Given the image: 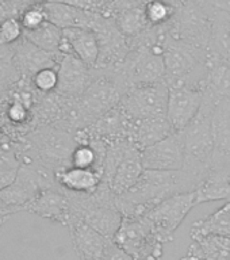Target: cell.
<instances>
[{
	"instance_id": "35",
	"label": "cell",
	"mask_w": 230,
	"mask_h": 260,
	"mask_svg": "<svg viewBox=\"0 0 230 260\" xmlns=\"http://www.w3.org/2000/svg\"><path fill=\"white\" fill-rule=\"evenodd\" d=\"M148 0H111L109 6L106 7L103 15L113 18L119 12L126 11V10H132V8L144 7Z\"/></svg>"
},
{
	"instance_id": "11",
	"label": "cell",
	"mask_w": 230,
	"mask_h": 260,
	"mask_svg": "<svg viewBox=\"0 0 230 260\" xmlns=\"http://www.w3.org/2000/svg\"><path fill=\"white\" fill-rule=\"evenodd\" d=\"M92 31L99 45V57L95 68H110L121 64L129 53L130 45L113 18L99 14L92 26Z\"/></svg>"
},
{
	"instance_id": "23",
	"label": "cell",
	"mask_w": 230,
	"mask_h": 260,
	"mask_svg": "<svg viewBox=\"0 0 230 260\" xmlns=\"http://www.w3.org/2000/svg\"><path fill=\"white\" fill-rule=\"evenodd\" d=\"M54 182L65 191L75 194H92L102 182V175L92 168L65 166L54 171Z\"/></svg>"
},
{
	"instance_id": "9",
	"label": "cell",
	"mask_w": 230,
	"mask_h": 260,
	"mask_svg": "<svg viewBox=\"0 0 230 260\" xmlns=\"http://www.w3.org/2000/svg\"><path fill=\"white\" fill-rule=\"evenodd\" d=\"M168 87L164 81L154 84L134 85L118 102V107L130 119H144L166 115Z\"/></svg>"
},
{
	"instance_id": "6",
	"label": "cell",
	"mask_w": 230,
	"mask_h": 260,
	"mask_svg": "<svg viewBox=\"0 0 230 260\" xmlns=\"http://www.w3.org/2000/svg\"><path fill=\"white\" fill-rule=\"evenodd\" d=\"M113 241L123 249L132 260H160L162 245L148 219L141 217H123Z\"/></svg>"
},
{
	"instance_id": "44",
	"label": "cell",
	"mask_w": 230,
	"mask_h": 260,
	"mask_svg": "<svg viewBox=\"0 0 230 260\" xmlns=\"http://www.w3.org/2000/svg\"><path fill=\"white\" fill-rule=\"evenodd\" d=\"M229 37H230V30H229Z\"/></svg>"
},
{
	"instance_id": "18",
	"label": "cell",
	"mask_w": 230,
	"mask_h": 260,
	"mask_svg": "<svg viewBox=\"0 0 230 260\" xmlns=\"http://www.w3.org/2000/svg\"><path fill=\"white\" fill-rule=\"evenodd\" d=\"M58 52L61 54H73L85 65L95 68L99 57L96 36L89 28H64Z\"/></svg>"
},
{
	"instance_id": "34",
	"label": "cell",
	"mask_w": 230,
	"mask_h": 260,
	"mask_svg": "<svg viewBox=\"0 0 230 260\" xmlns=\"http://www.w3.org/2000/svg\"><path fill=\"white\" fill-rule=\"evenodd\" d=\"M6 115L14 125H23L30 118V110H28L27 106L24 105L23 101L15 98L11 102V105L7 107Z\"/></svg>"
},
{
	"instance_id": "24",
	"label": "cell",
	"mask_w": 230,
	"mask_h": 260,
	"mask_svg": "<svg viewBox=\"0 0 230 260\" xmlns=\"http://www.w3.org/2000/svg\"><path fill=\"white\" fill-rule=\"evenodd\" d=\"M174 132L166 115L161 117H150L144 119H132L127 140L136 148L142 150L146 146L153 145L154 142L160 141L168 134Z\"/></svg>"
},
{
	"instance_id": "28",
	"label": "cell",
	"mask_w": 230,
	"mask_h": 260,
	"mask_svg": "<svg viewBox=\"0 0 230 260\" xmlns=\"http://www.w3.org/2000/svg\"><path fill=\"white\" fill-rule=\"evenodd\" d=\"M23 37L37 48L49 53H60V45L62 41V30L56 24L45 22L40 27L31 31H23Z\"/></svg>"
},
{
	"instance_id": "7",
	"label": "cell",
	"mask_w": 230,
	"mask_h": 260,
	"mask_svg": "<svg viewBox=\"0 0 230 260\" xmlns=\"http://www.w3.org/2000/svg\"><path fill=\"white\" fill-rule=\"evenodd\" d=\"M195 205L194 191L171 195L144 214L162 244L171 243L174 235ZM141 217V215H140Z\"/></svg>"
},
{
	"instance_id": "41",
	"label": "cell",
	"mask_w": 230,
	"mask_h": 260,
	"mask_svg": "<svg viewBox=\"0 0 230 260\" xmlns=\"http://www.w3.org/2000/svg\"><path fill=\"white\" fill-rule=\"evenodd\" d=\"M171 4H174L175 7H178V6H180V4L186 3V2H190V0H168Z\"/></svg>"
},
{
	"instance_id": "2",
	"label": "cell",
	"mask_w": 230,
	"mask_h": 260,
	"mask_svg": "<svg viewBox=\"0 0 230 260\" xmlns=\"http://www.w3.org/2000/svg\"><path fill=\"white\" fill-rule=\"evenodd\" d=\"M161 45L167 87L192 85L202 89L207 73L206 50L175 40L167 34L166 28Z\"/></svg>"
},
{
	"instance_id": "27",
	"label": "cell",
	"mask_w": 230,
	"mask_h": 260,
	"mask_svg": "<svg viewBox=\"0 0 230 260\" xmlns=\"http://www.w3.org/2000/svg\"><path fill=\"white\" fill-rule=\"evenodd\" d=\"M205 235L223 236L230 239V199L206 218L194 222L191 228V239Z\"/></svg>"
},
{
	"instance_id": "22",
	"label": "cell",
	"mask_w": 230,
	"mask_h": 260,
	"mask_svg": "<svg viewBox=\"0 0 230 260\" xmlns=\"http://www.w3.org/2000/svg\"><path fill=\"white\" fill-rule=\"evenodd\" d=\"M142 171L144 167L141 162V150L132 144L117 168L114 170L109 182L103 184L109 187L114 195L123 194L137 183Z\"/></svg>"
},
{
	"instance_id": "8",
	"label": "cell",
	"mask_w": 230,
	"mask_h": 260,
	"mask_svg": "<svg viewBox=\"0 0 230 260\" xmlns=\"http://www.w3.org/2000/svg\"><path fill=\"white\" fill-rule=\"evenodd\" d=\"M32 148L41 164L53 172L69 161L73 148L76 146L75 133L65 126H45L32 133Z\"/></svg>"
},
{
	"instance_id": "13",
	"label": "cell",
	"mask_w": 230,
	"mask_h": 260,
	"mask_svg": "<svg viewBox=\"0 0 230 260\" xmlns=\"http://www.w3.org/2000/svg\"><path fill=\"white\" fill-rule=\"evenodd\" d=\"M202 89L192 85L168 87L166 118L174 132H180L190 123L202 103Z\"/></svg>"
},
{
	"instance_id": "5",
	"label": "cell",
	"mask_w": 230,
	"mask_h": 260,
	"mask_svg": "<svg viewBox=\"0 0 230 260\" xmlns=\"http://www.w3.org/2000/svg\"><path fill=\"white\" fill-rule=\"evenodd\" d=\"M215 12L217 10L206 0H190L175 7L174 16L164 24V28L175 40L206 50Z\"/></svg>"
},
{
	"instance_id": "3",
	"label": "cell",
	"mask_w": 230,
	"mask_h": 260,
	"mask_svg": "<svg viewBox=\"0 0 230 260\" xmlns=\"http://www.w3.org/2000/svg\"><path fill=\"white\" fill-rule=\"evenodd\" d=\"M68 195L71 202L69 223L81 221L102 236L114 239L123 215L117 207L115 195L109 187L101 183L92 194H75L68 191Z\"/></svg>"
},
{
	"instance_id": "1",
	"label": "cell",
	"mask_w": 230,
	"mask_h": 260,
	"mask_svg": "<svg viewBox=\"0 0 230 260\" xmlns=\"http://www.w3.org/2000/svg\"><path fill=\"white\" fill-rule=\"evenodd\" d=\"M199 182L196 176L184 170H144L130 190L115 195V203L123 217L134 218L144 215L154 205L171 195L194 191Z\"/></svg>"
},
{
	"instance_id": "15",
	"label": "cell",
	"mask_w": 230,
	"mask_h": 260,
	"mask_svg": "<svg viewBox=\"0 0 230 260\" xmlns=\"http://www.w3.org/2000/svg\"><path fill=\"white\" fill-rule=\"evenodd\" d=\"M24 210L67 226L71 221L68 191L60 186L45 187L24 206Z\"/></svg>"
},
{
	"instance_id": "12",
	"label": "cell",
	"mask_w": 230,
	"mask_h": 260,
	"mask_svg": "<svg viewBox=\"0 0 230 260\" xmlns=\"http://www.w3.org/2000/svg\"><path fill=\"white\" fill-rule=\"evenodd\" d=\"M144 170L178 171L184 164V137L183 130L172 132L153 145L141 150Z\"/></svg>"
},
{
	"instance_id": "39",
	"label": "cell",
	"mask_w": 230,
	"mask_h": 260,
	"mask_svg": "<svg viewBox=\"0 0 230 260\" xmlns=\"http://www.w3.org/2000/svg\"><path fill=\"white\" fill-rule=\"evenodd\" d=\"M14 213H18V210L14 209V207L7 206V205L2 201V198H0V218H8V217L14 214Z\"/></svg>"
},
{
	"instance_id": "29",
	"label": "cell",
	"mask_w": 230,
	"mask_h": 260,
	"mask_svg": "<svg viewBox=\"0 0 230 260\" xmlns=\"http://www.w3.org/2000/svg\"><path fill=\"white\" fill-rule=\"evenodd\" d=\"M114 22L117 24V27L121 30L123 36L130 40L145 31L146 28L150 27L148 20H146L144 7L132 8V10H126L122 11L117 15L113 16Z\"/></svg>"
},
{
	"instance_id": "37",
	"label": "cell",
	"mask_w": 230,
	"mask_h": 260,
	"mask_svg": "<svg viewBox=\"0 0 230 260\" xmlns=\"http://www.w3.org/2000/svg\"><path fill=\"white\" fill-rule=\"evenodd\" d=\"M103 260H132V257L111 240L107 245Z\"/></svg>"
},
{
	"instance_id": "21",
	"label": "cell",
	"mask_w": 230,
	"mask_h": 260,
	"mask_svg": "<svg viewBox=\"0 0 230 260\" xmlns=\"http://www.w3.org/2000/svg\"><path fill=\"white\" fill-rule=\"evenodd\" d=\"M195 205L229 201L230 199V164L213 167L209 170L194 190Z\"/></svg>"
},
{
	"instance_id": "4",
	"label": "cell",
	"mask_w": 230,
	"mask_h": 260,
	"mask_svg": "<svg viewBox=\"0 0 230 260\" xmlns=\"http://www.w3.org/2000/svg\"><path fill=\"white\" fill-rule=\"evenodd\" d=\"M214 103V98L207 92H203L202 103L198 113L194 119L183 129L184 164L182 170L196 176L199 180H202L211 167V157H213L211 113Z\"/></svg>"
},
{
	"instance_id": "26",
	"label": "cell",
	"mask_w": 230,
	"mask_h": 260,
	"mask_svg": "<svg viewBox=\"0 0 230 260\" xmlns=\"http://www.w3.org/2000/svg\"><path fill=\"white\" fill-rule=\"evenodd\" d=\"M203 92L214 98L230 99V60L214 61L207 64L206 79L202 85Z\"/></svg>"
},
{
	"instance_id": "10",
	"label": "cell",
	"mask_w": 230,
	"mask_h": 260,
	"mask_svg": "<svg viewBox=\"0 0 230 260\" xmlns=\"http://www.w3.org/2000/svg\"><path fill=\"white\" fill-rule=\"evenodd\" d=\"M42 164L34 166L32 162L19 164L16 176L11 184L0 190V198L7 206L18 211L24 210V206L45 187L54 186L49 179V172Z\"/></svg>"
},
{
	"instance_id": "40",
	"label": "cell",
	"mask_w": 230,
	"mask_h": 260,
	"mask_svg": "<svg viewBox=\"0 0 230 260\" xmlns=\"http://www.w3.org/2000/svg\"><path fill=\"white\" fill-rule=\"evenodd\" d=\"M24 2H27L28 4H37V6H42V4L48 3L50 0H24Z\"/></svg>"
},
{
	"instance_id": "30",
	"label": "cell",
	"mask_w": 230,
	"mask_h": 260,
	"mask_svg": "<svg viewBox=\"0 0 230 260\" xmlns=\"http://www.w3.org/2000/svg\"><path fill=\"white\" fill-rule=\"evenodd\" d=\"M144 12L149 26H164L172 19L175 6L168 0H148L144 6Z\"/></svg>"
},
{
	"instance_id": "20",
	"label": "cell",
	"mask_w": 230,
	"mask_h": 260,
	"mask_svg": "<svg viewBox=\"0 0 230 260\" xmlns=\"http://www.w3.org/2000/svg\"><path fill=\"white\" fill-rule=\"evenodd\" d=\"M44 10L46 14V20L56 24L61 30L71 27L92 30L93 23L99 15L96 12L85 11V10L77 8L68 3L56 2V0H50L48 3H45Z\"/></svg>"
},
{
	"instance_id": "19",
	"label": "cell",
	"mask_w": 230,
	"mask_h": 260,
	"mask_svg": "<svg viewBox=\"0 0 230 260\" xmlns=\"http://www.w3.org/2000/svg\"><path fill=\"white\" fill-rule=\"evenodd\" d=\"M73 248L80 260H103L107 245L111 241L87 223L75 221L68 226Z\"/></svg>"
},
{
	"instance_id": "25",
	"label": "cell",
	"mask_w": 230,
	"mask_h": 260,
	"mask_svg": "<svg viewBox=\"0 0 230 260\" xmlns=\"http://www.w3.org/2000/svg\"><path fill=\"white\" fill-rule=\"evenodd\" d=\"M186 256L199 260H230V239L217 235L192 237Z\"/></svg>"
},
{
	"instance_id": "16",
	"label": "cell",
	"mask_w": 230,
	"mask_h": 260,
	"mask_svg": "<svg viewBox=\"0 0 230 260\" xmlns=\"http://www.w3.org/2000/svg\"><path fill=\"white\" fill-rule=\"evenodd\" d=\"M213 157L211 167L230 164V99H217L211 113Z\"/></svg>"
},
{
	"instance_id": "33",
	"label": "cell",
	"mask_w": 230,
	"mask_h": 260,
	"mask_svg": "<svg viewBox=\"0 0 230 260\" xmlns=\"http://www.w3.org/2000/svg\"><path fill=\"white\" fill-rule=\"evenodd\" d=\"M19 22L23 27V31H31L36 30L46 22V14H45L44 4L42 6H37L31 4L22 11L19 15Z\"/></svg>"
},
{
	"instance_id": "43",
	"label": "cell",
	"mask_w": 230,
	"mask_h": 260,
	"mask_svg": "<svg viewBox=\"0 0 230 260\" xmlns=\"http://www.w3.org/2000/svg\"><path fill=\"white\" fill-rule=\"evenodd\" d=\"M182 260H199V259H191V257H187V256H184Z\"/></svg>"
},
{
	"instance_id": "38",
	"label": "cell",
	"mask_w": 230,
	"mask_h": 260,
	"mask_svg": "<svg viewBox=\"0 0 230 260\" xmlns=\"http://www.w3.org/2000/svg\"><path fill=\"white\" fill-rule=\"evenodd\" d=\"M206 2L215 10L230 14V0H206Z\"/></svg>"
},
{
	"instance_id": "17",
	"label": "cell",
	"mask_w": 230,
	"mask_h": 260,
	"mask_svg": "<svg viewBox=\"0 0 230 260\" xmlns=\"http://www.w3.org/2000/svg\"><path fill=\"white\" fill-rule=\"evenodd\" d=\"M12 46V62L20 76L23 77H31L37 71L46 67H56L60 61L61 53L45 52L24 37Z\"/></svg>"
},
{
	"instance_id": "31",
	"label": "cell",
	"mask_w": 230,
	"mask_h": 260,
	"mask_svg": "<svg viewBox=\"0 0 230 260\" xmlns=\"http://www.w3.org/2000/svg\"><path fill=\"white\" fill-rule=\"evenodd\" d=\"M31 83L32 87L44 95L56 92L57 84H58L57 68L56 67H46V68L37 71L31 76Z\"/></svg>"
},
{
	"instance_id": "14",
	"label": "cell",
	"mask_w": 230,
	"mask_h": 260,
	"mask_svg": "<svg viewBox=\"0 0 230 260\" xmlns=\"http://www.w3.org/2000/svg\"><path fill=\"white\" fill-rule=\"evenodd\" d=\"M58 84L56 93L67 99H77L93 79V68L73 54H61L57 64Z\"/></svg>"
},
{
	"instance_id": "36",
	"label": "cell",
	"mask_w": 230,
	"mask_h": 260,
	"mask_svg": "<svg viewBox=\"0 0 230 260\" xmlns=\"http://www.w3.org/2000/svg\"><path fill=\"white\" fill-rule=\"evenodd\" d=\"M56 2L68 3L77 8L85 10V11L96 12V14H102L103 15L106 7L109 6L111 0H56Z\"/></svg>"
},
{
	"instance_id": "42",
	"label": "cell",
	"mask_w": 230,
	"mask_h": 260,
	"mask_svg": "<svg viewBox=\"0 0 230 260\" xmlns=\"http://www.w3.org/2000/svg\"><path fill=\"white\" fill-rule=\"evenodd\" d=\"M6 219L7 218H0V229H2V226H3V223L6 222Z\"/></svg>"
},
{
	"instance_id": "32",
	"label": "cell",
	"mask_w": 230,
	"mask_h": 260,
	"mask_svg": "<svg viewBox=\"0 0 230 260\" xmlns=\"http://www.w3.org/2000/svg\"><path fill=\"white\" fill-rule=\"evenodd\" d=\"M23 37V27L18 18H7L0 22V45L11 46Z\"/></svg>"
}]
</instances>
